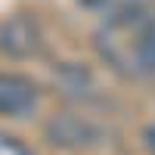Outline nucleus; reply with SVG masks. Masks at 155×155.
Here are the masks:
<instances>
[{"instance_id": "nucleus-4", "label": "nucleus", "mask_w": 155, "mask_h": 155, "mask_svg": "<svg viewBox=\"0 0 155 155\" xmlns=\"http://www.w3.org/2000/svg\"><path fill=\"white\" fill-rule=\"evenodd\" d=\"M47 140L53 146H65V149H84L96 140V127L87 124L84 118H78L71 112H59L53 121L47 124Z\"/></svg>"}, {"instance_id": "nucleus-3", "label": "nucleus", "mask_w": 155, "mask_h": 155, "mask_svg": "<svg viewBox=\"0 0 155 155\" xmlns=\"http://www.w3.org/2000/svg\"><path fill=\"white\" fill-rule=\"evenodd\" d=\"M37 106V84L25 74L0 71V115L22 118Z\"/></svg>"}, {"instance_id": "nucleus-5", "label": "nucleus", "mask_w": 155, "mask_h": 155, "mask_svg": "<svg viewBox=\"0 0 155 155\" xmlns=\"http://www.w3.org/2000/svg\"><path fill=\"white\" fill-rule=\"evenodd\" d=\"M0 155H31V149L25 146L19 137H12V134H3V130H0Z\"/></svg>"}, {"instance_id": "nucleus-2", "label": "nucleus", "mask_w": 155, "mask_h": 155, "mask_svg": "<svg viewBox=\"0 0 155 155\" xmlns=\"http://www.w3.org/2000/svg\"><path fill=\"white\" fill-rule=\"evenodd\" d=\"M41 25L28 12H16L0 22V53L9 59H28L41 53Z\"/></svg>"}, {"instance_id": "nucleus-1", "label": "nucleus", "mask_w": 155, "mask_h": 155, "mask_svg": "<svg viewBox=\"0 0 155 155\" xmlns=\"http://www.w3.org/2000/svg\"><path fill=\"white\" fill-rule=\"evenodd\" d=\"M152 16L140 3H124L96 31V50L115 71L127 78H143V44Z\"/></svg>"}]
</instances>
